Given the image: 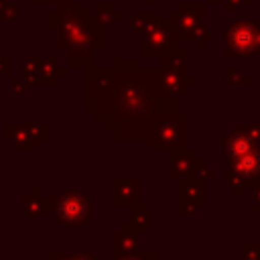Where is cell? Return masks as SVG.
Masks as SVG:
<instances>
[{
	"label": "cell",
	"instance_id": "9c48e42d",
	"mask_svg": "<svg viewBox=\"0 0 260 260\" xmlns=\"http://www.w3.org/2000/svg\"><path fill=\"white\" fill-rule=\"evenodd\" d=\"M252 148H260V122H236L223 136L225 160Z\"/></svg>",
	"mask_w": 260,
	"mask_h": 260
},
{
	"label": "cell",
	"instance_id": "7c38bea8",
	"mask_svg": "<svg viewBox=\"0 0 260 260\" xmlns=\"http://www.w3.org/2000/svg\"><path fill=\"white\" fill-rule=\"evenodd\" d=\"M138 39H140V53H142V57H158L171 45H175L169 26L162 24V22H156V18L142 30V35Z\"/></svg>",
	"mask_w": 260,
	"mask_h": 260
},
{
	"label": "cell",
	"instance_id": "f1b7e54d",
	"mask_svg": "<svg viewBox=\"0 0 260 260\" xmlns=\"http://www.w3.org/2000/svg\"><path fill=\"white\" fill-rule=\"evenodd\" d=\"M73 260H95L91 252H73Z\"/></svg>",
	"mask_w": 260,
	"mask_h": 260
},
{
	"label": "cell",
	"instance_id": "4fadbf2b",
	"mask_svg": "<svg viewBox=\"0 0 260 260\" xmlns=\"http://www.w3.org/2000/svg\"><path fill=\"white\" fill-rule=\"evenodd\" d=\"M140 248H142V240H140L138 232H134V228L130 223H124L122 225V232L114 234V238H112L114 258L128 256V254H138Z\"/></svg>",
	"mask_w": 260,
	"mask_h": 260
},
{
	"label": "cell",
	"instance_id": "d6a6232c",
	"mask_svg": "<svg viewBox=\"0 0 260 260\" xmlns=\"http://www.w3.org/2000/svg\"><path fill=\"white\" fill-rule=\"evenodd\" d=\"M8 2H10V0H0V10H2V8H4Z\"/></svg>",
	"mask_w": 260,
	"mask_h": 260
},
{
	"label": "cell",
	"instance_id": "277c9868",
	"mask_svg": "<svg viewBox=\"0 0 260 260\" xmlns=\"http://www.w3.org/2000/svg\"><path fill=\"white\" fill-rule=\"evenodd\" d=\"M185 57H187V51L179 49L177 45H171L165 53L158 55L160 65H158L156 69H158L160 87H162V93H165L167 100L177 102L181 95L187 93V89H189L191 85L197 83L195 77H189V75H187Z\"/></svg>",
	"mask_w": 260,
	"mask_h": 260
},
{
	"label": "cell",
	"instance_id": "d6986e66",
	"mask_svg": "<svg viewBox=\"0 0 260 260\" xmlns=\"http://www.w3.org/2000/svg\"><path fill=\"white\" fill-rule=\"evenodd\" d=\"M93 18H95V22L104 28V26L114 24V20H120L122 14H120V12H114V10H112V4H95Z\"/></svg>",
	"mask_w": 260,
	"mask_h": 260
},
{
	"label": "cell",
	"instance_id": "ba28073f",
	"mask_svg": "<svg viewBox=\"0 0 260 260\" xmlns=\"http://www.w3.org/2000/svg\"><path fill=\"white\" fill-rule=\"evenodd\" d=\"M2 138L14 150H35L49 138V126L45 122H4Z\"/></svg>",
	"mask_w": 260,
	"mask_h": 260
},
{
	"label": "cell",
	"instance_id": "e0dca14e",
	"mask_svg": "<svg viewBox=\"0 0 260 260\" xmlns=\"http://www.w3.org/2000/svg\"><path fill=\"white\" fill-rule=\"evenodd\" d=\"M67 73L65 67L57 63V59H39V79L37 85H55L59 77Z\"/></svg>",
	"mask_w": 260,
	"mask_h": 260
},
{
	"label": "cell",
	"instance_id": "6da1fadb",
	"mask_svg": "<svg viewBox=\"0 0 260 260\" xmlns=\"http://www.w3.org/2000/svg\"><path fill=\"white\" fill-rule=\"evenodd\" d=\"M85 110L116 140H146L162 114L179 106L165 98L156 67L116 59L110 67H87Z\"/></svg>",
	"mask_w": 260,
	"mask_h": 260
},
{
	"label": "cell",
	"instance_id": "52a82bcc",
	"mask_svg": "<svg viewBox=\"0 0 260 260\" xmlns=\"http://www.w3.org/2000/svg\"><path fill=\"white\" fill-rule=\"evenodd\" d=\"M260 55V22H232L225 28V57Z\"/></svg>",
	"mask_w": 260,
	"mask_h": 260
},
{
	"label": "cell",
	"instance_id": "603a6c76",
	"mask_svg": "<svg viewBox=\"0 0 260 260\" xmlns=\"http://www.w3.org/2000/svg\"><path fill=\"white\" fill-rule=\"evenodd\" d=\"M10 91H12L14 95H26V93L30 91V83H28L22 75H14V77L10 79Z\"/></svg>",
	"mask_w": 260,
	"mask_h": 260
},
{
	"label": "cell",
	"instance_id": "d4e9b609",
	"mask_svg": "<svg viewBox=\"0 0 260 260\" xmlns=\"http://www.w3.org/2000/svg\"><path fill=\"white\" fill-rule=\"evenodd\" d=\"M193 175H197L199 179L207 181V179H213V177H215V171H213V169H209V167L205 165V160L197 158V162H195V169H193Z\"/></svg>",
	"mask_w": 260,
	"mask_h": 260
},
{
	"label": "cell",
	"instance_id": "5b68a950",
	"mask_svg": "<svg viewBox=\"0 0 260 260\" xmlns=\"http://www.w3.org/2000/svg\"><path fill=\"white\" fill-rule=\"evenodd\" d=\"M150 150H165L167 156L187 148V114L173 110L165 112L146 138Z\"/></svg>",
	"mask_w": 260,
	"mask_h": 260
},
{
	"label": "cell",
	"instance_id": "484cf974",
	"mask_svg": "<svg viewBox=\"0 0 260 260\" xmlns=\"http://www.w3.org/2000/svg\"><path fill=\"white\" fill-rule=\"evenodd\" d=\"M250 189H252V213L260 215V181H256Z\"/></svg>",
	"mask_w": 260,
	"mask_h": 260
},
{
	"label": "cell",
	"instance_id": "44dd1931",
	"mask_svg": "<svg viewBox=\"0 0 260 260\" xmlns=\"http://www.w3.org/2000/svg\"><path fill=\"white\" fill-rule=\"evenodd\" d=\"M223 73H225V81L230 85H252V77L240 73L238 69H225Z\"/></svg>",
	"mask_w": 260,
	"mask_h": 260
},
{
	"label": "cell",
	"instance_id": "2e32d148",
	"mask_svg": "<svg viewBox=\"0 0 260 260\" xmlns=\"http://www.w3.org/2000/svg\"><path fill=\"white\" fill-rule=\"evenodd\" d=\"M20 203H22V211L30 223H37L41 219V215L47 213V197H41L37 187H30V193L24 195Z\"/></svg>",
	"mask_w": 260,
	"mask_h": 260
},
{
	"label": "cell",
	"instance_id": "7a4b0ae2",
	"mask_svg": "<svg viewBox=\"0 0 260 260\" xmlns=\"http://www.w3.org/2000/svg\"><path fill=\"white\" fill-rule=\"evenodd\" d=\"M49 28L59 32V47L67 53V65L89 67L93 65L95 49L104 47L102 26L95 22L93 12L77 0H57V10L49 14Z\"/></svg>",
	"mask_w": 260,
	"mask_h": 260
},
{
	"label": "cell",
	"instance_id": "1f68e13d",
	"mask_svg": "<svg viewBox=\"0 0 260 260\" xmlns=\"http://www.w3.org/2000/svg\"><path fill=\"white\" fill-rule=\"evenodd\" d=\"M30 2H35V4H39V2H43V4H47V2H55V0H30Z\"/></svg>",
	"mask_w": 260,
	"mask_h": 260
},
{
	"label": "cell",
	"instance_id": "cb8c5ba5",
	"mask_svg": "<svg viewBox=\"0 0 260 260\" xmlns=\"http://www.w3.org/2000/svg\"><path fill=\"white\" fill-rule=\"evenodd\" d=\"M242 260H260V242H246L242 246Z\"/></svg>",
	"mask_w": 260,
	"mask_h": 260
},
{
	"label": "cell",
	"instance_id": "836d02e7",
	"mask_svg": "<svg viewBox=\"0 0 260 260\" xmlns=\"http://www.w3.org/2000/svg\"><path fill=\"white\" fill-rule=\"evenodd\" d=\"M4 79H6V77H4V75H2V73H0V83H2V81H4Z\"/></svg>",
	"mask_w": 260,
	"mask_h": 260
},
{
	"label": "cell",
	"instance_id": "f546056e",
	"mask_svg": "<svg viewBox=\"0 0 260 260\" xmlns=\"http://www.w3.org/2000/svg\"><path fill=\"white\" fill-rule=\"evenodd\" d=\"M244 0H225V10H234L238 8V4H242Z\"/></svg>",
	"mask_w": 260,
	"mask_h": 260
},
{
	"label": "cell",
	"instance_id": "9a60e30c",
	"mask_svg": "<svg viewBox=\"0 0 260 260\" xmlns=\"http://www.w3.org/2000/svg\"><path fill=\"white\" fill-rule=\"evenodd\" d=\"M169 160H171V167H169L167 175L171 179H181V177H187V175L193 173L195 162H197V152L187 146L185 150H179V152L171 154Z\"/></svg>",
	"mask_w": 260,
	"mask_h": 260
},
{
	"label": "cell",
	"instance_id": "4dcf8cb0",
	"mask_svg": "<svg viewBox=\"0 0 260 260\" xmlns=\"http://www.w3.org/2000/svg\"><path fill=\"white\" fill-rule=\"evenodd\" d=\"M114 260H140L138 254H128V256H120V258H114Z\"/></svg>",
	"mask_w": 260,
	"mask_h": 260
},
{
	"label": "cell",
	"instance_id": "4316f807",
	"mask_svg": "<svg viewBox=\"0 0 260 260\" xmlns=\"http://www.w3.org/2000/svg\"><path fill=\"white\" fill-rule=\"evenodd\" d=\"M47 260H73V252H49Z\"/></svg>",
	"mask_w": 260,
	"mask_h": 260
},
{
	"label": "cell",
	"instance_id": "8fae6325",
	"mask_svg": "<svg viewBox=\"0 0 260 260\" xmlns=\"http://www.w3.org/2000/svg\"><path fill=\"white\" fill-rule=\"evenodd\" d=\"M205 181L197 175H187L177 179V213L181 215H193L201 205L207 201Z\"/></svg>",
	"mask_w": 260,
	"mask_h": 260
},
{
	"label": "cell",
	"instance_id": "7402d4cb",
	"mask_svg": "<svg viewBox=\"0 0 260 260\" xmlns=\"http://www.w3.org/2000/svg\"><path fill=\"white\" fill-rule=\"evenodd\" d=\"M20 8H22L20 2L10 0V2L0 10V22H2V20H16V18L20 16Z\"/></svg>",
	"mask_w": 260,
	"mask_h": 260
},
{
	"label": "cell",
	"instance_id": "30bf717a",
	"mask_svg": "<svg viewBox=\"0 0 260 260\" xmlns=\"http://www.w3.org/2000/svg\"><path fill=\"white\" fill-rule=\"evenodd\" d=\"M203 18H205V8L203 4H181L177 6V10L169 16L167 26L175 37H189L195 39L203 26Z\"/></svg>",
	"mask_w": 260,
	"mask_h": 260
},
{
	"label": "cell",
	"instance_id": "e575fe53",
	"mask_svg": "<svg viewBox=\"0 0 260 260\" xmlns=\"http://www.w3.org/2000/svg\"><path fill=\"white\" fill-rule=\"evenodd\" d=\"M215 2H219V0H215Z\"/></svg>",
	"mask_w": 260,
	"mask_h": 260
},
{
	"label": "cell",
	"instance_id": "5bb4252c",
	"mask_svg": "<svg viewBox=\"0 0 260 260\" xmlns=\"http://www.w3.org/2000/svg\"><path fill=\"white\" fill-rule=\"evenodd\" d=\"M112 185H114V191H116V195L112 199L114 205H118V207L120 205H132L134 201L140 199V187H142L140 179H136V177H118V179L112 181Z\"/></svg>",
	"mask_w": 260,
	"mask_h": 260
},
{
	"label": "cell",
	"instance_id": "3957f363",
	"mask_svg": "<svg viewBox=\"0 0 260 260\" xmlns=\"http://www.w3.org/2000/svg\"><path fill=\"white\" fill-rule=\"evenodd\" d=\"M47 213H55L59 223L69 232H77L81 225L95 223L91 197L75 187H67L53 197H47Z\"/></svg>",
	"mask_w": 260,
	"mask_h": 260
},
{
	"label": "cell",
	"instance_id": "8992f818",
	"mask_svg": "<svg viewBox=\"0 0 260 260\" xmlns=\"http://www.w3.org/2000/svg\"><path fill=\"white\" fill-rule=\"evenodd\" d=\"M225 162H228L223 171L225 185L232 189L236 197L244 195L246 189H250L256 181H260V148H252L242 154H236Z\"/></svg>",
	"mask_w": 260,
	"mask_h": 260
},
{
	"label": "cell",
	"instance_id": "ffe728a7",
	"mask_svg": "<svg viewBox=\"0 0 260 260\" xmlns=\"http://www.w3.org/2000/svg\"><path fill=\"white\" fill-rule=\"evenodd\" d=\"M20 75L30 83V85H37V79H39V59L35 57H26L20 61Z\"/></svg>",
	"mask_w": 260,
	"mask_h": 260
},
{
	"label": "cell",
	"instance_id": "ac0fdd59",
	"mask_svg": "<svg viewBox=\"0 0 260 260\" xmlns=\"http://www.w3.org/2000/svg\"><path fill=\"white\" fill-rule=\"evenodd\" d=\"M130 207H132L130 225L134 228V232H138V234H148V232H150V207L144 205V203H140V199L134 201Z\"/></svg>",
	"mask_w": 260,
	"mask_h": 260
},
{
	"label": "cell",
	"instance_id": "83f0119b",
	"mask_svg": "<svg viewBox=\"0 0 260 260\" xmlns=\"http://www.w3.org/2000/svg\"><path fill=\"white\" fill-rule=\"evenodd\" d=\"M138 256H140V260H162L160 258V254L158 252H138Z\"/></svg>",
	"mask_w": 260,
	"mask_h": 260
}]
</instances>
